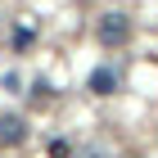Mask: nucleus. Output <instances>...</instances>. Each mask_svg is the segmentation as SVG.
I'll return each instance as SVG.
<instances>
[{
	"instance_id": "2",
	"label": "nucleus",
	"mask_w": 158,
	"mask_h": 158,
	"mask_svg": "<svg viewBox=\"0 0 158 158\" xmlns=\"http://www.w3.org/2000/svg\"><path fill=\"white\" fill-rule=\"evenodd\" d=\"M23 135H27V122H23V118H14V113L0 118V140H5V145H18Z\"/></svg>"
},
{
	"instance_id": "1",
	"label": "nucleus",
	"mask_w": 158,
	"mask_h": 158,
	"mask_svg": "<svg viewBox=\"0 0 158 158\" xmlns=\"http://www.w3.org/2000/svg\"><path fill=\"white\" fill-rule=\"evenodd\" d=\"M127 32H131V23H127L122 14H104V23H99V41H104V45H122Z\"/></svg>"
},
{
	"instance_id": "3",
	"label": "nucleus",
	"mask_w": 158,
	"mask_h": 158,
	"mask_svg": "<svg viewBox=\"0 0 158 158\" xmlns=\"http://www.w3.org/2000/svg\"><path fill=\"white\" fill-rule=\"evenodd\" d=\"M90 90H95V95H113V90H118V73H113V68H95V73H90Z\"/></svg>"
}]
</instances>
